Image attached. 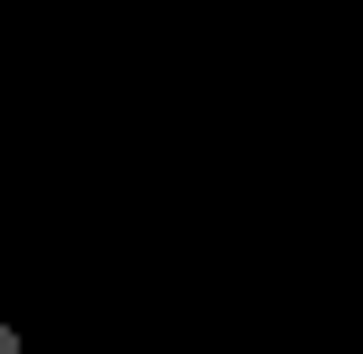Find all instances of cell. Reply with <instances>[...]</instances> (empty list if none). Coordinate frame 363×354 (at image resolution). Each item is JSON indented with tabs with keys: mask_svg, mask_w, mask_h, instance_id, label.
I'll list each match as a JSON object with an SVG mask.
<instances>
[{
	"mask_svg": "<svg viewBox=\"0 0 363 354\" xmlns=\"http://www.w3.org/2000/svg\"><path fill=\"white\" fill-rule=\"evenodd\" d=\"M0 354H19V336H10V326H0Z\"/></svg>",
	"mask_w": 363,
	"mask_h": 354,
	"instance_id": "6da1fadb",
	"label": "cell"
}]
</instances>
